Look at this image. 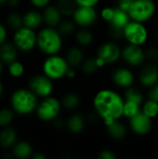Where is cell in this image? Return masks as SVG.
Wrapping results in <instances>:
<instances>
[{
	"instance_id": "1",
	"label": "cell",
	"mask_w": 158,
	"mask_h": 159,
	"mask_svg": "<svg viewBox=\"0 0 158 159\" xmlns=\"http://www.w3.org/2000/svg\"><path fill=\"white\" fill-rule=\"evenodd\" d=\"M93 106L96 114L107 126L123 116L124 99L112 89H102L95 95Z\"/></svg>"
},
{
	"instance_id": "2",
	"label": "cell",
	"mask_w": 158,
	"mask_h": 159,
	"mask_svg": "<svg viewBox=\"0 0 158 159\" xmlns=\"http://www.w3.org/2000/svg\"><path fill=\"white\" fill-rule=\"evenodd\" d=\"M36 46L48 56L57 54L62 46L61 34L54 27L47 26L36 34Z\"/></svg>"
},
{
	"instance_id": "3",
	"label": "cell",
	"mask_w": 158,
	"mask_h": 159,
	"mask_svg": "<svg viewBox=\"0 0 158 159\" xmlns=\"http://www.w3.org/2000/svg\"><path fill=\"white\" fill-rule=\"evenodd\" d=\"M10 103L14 113L26 116L35 111L38 101L29 89H19L12 93Z\"/></svg>"
},
{
	"instance_id": "4",
	"label": "cell",
	"mask_w": 158,
	"mask_h": 159,
	"mask_svg": "<svg viewBox=\"0 0 158 159\" xmlns=\"http://www.w3.org/2000/svg\"><path fill=\"white\" fill-rule=\"evenodd\" d=\"M156 12V5L154 0H133L128 9L131 20L146 22L150 20Z\"/></svg>"
},
{
	"instance_id": "5",
	"label": "cell",
	"mask_w": 158,
	"mask_h": 159,
	"mask_svg": "<svg viewBox=\"0 0 158 159\" xmlns=\"http://www.w3.org/2000/svg\"><path fill=\"white\" fill-rule=\"evenodd\" d=\"M70 68L65 58L57 54L49 55L43 63L44 75L49 77L51 80H58L63 78L66 75L68 69Z\"/></svg>"
},
{
	"instance_id": "6",
	"label": "cell",
	"mask_w": 158,
	"mask_h": 159,
	"mask_svg": "<svg viewBox=\"0 0 158 159\" xmlns=\"http://www.w3.org/2000/svg\"><path fill=\"white\" fill-rule=\"evenodd\" d=\"M123 35L129 44L143 46L147 42L149 33L142 22L130 20L123 30Z\"/></svg>"
},
{
	"instance_id": "7",
	"label": "cell",
	"mask_w": 158,
	"mask_h": 159,
	"mask_svg": "<svg viewBox=\"0 0 158 159\" xmlns=\"http://www.w3.org/2000/svg\"><path fill=\"white\" fill-rule=\"evenodd\" d=\"M61 109V104L60 101L54 97H46L37 103L35 108L36 115L38 118L45 122L53 121L58 117Z\"/></svg>"
},
{
	"instance_id": "8",
	"label": "cell",
	"mask_w": 158,
	"mask_h": 159,
	"mask_svg": "<svg viewBox=\"0 0 158 159\" xmlns=\"http://www.w3.org/2000/svg\"><path fill=\"white\" fill-rule=\"evenodd\" d=\"M13 44L16 46L18 50L30 51L36 46V34L34 30L22 26L18 30H15L13 35Z\"/></svg>"
},
{
	"instance_id": "9",
	"label": "cell",
	"mask_w": 158,
	"mask_h": 159,
	"mask_svg": "<svg viewBox=\"0 0 158 159\" xmlns=\"http://www.w3.org/2000/svg\"><path fill=\"white\" fill-rule=\"evenodd\" d=\"M29 89L36 96L40 98H46L50 96L53 91L52 80L45 75H34L29 81Z\"/></svg>"
},
{
	"instance_id": "10",
	"label": "cell",
	"mask_w": 158,
	"mask_h": 159,
	"mask_svg": "<svg viewBox=\"0 0 158 159\" xmlns=\"http://www.w3.org/2000/svg\"><path fill=\"white\" fill-rule=\"evenodd\" d=\"M121 57L129 65L133 67L141 66L146 61L144 49L142 46L131 44L127 45L123 49H121Z\"/></svg>"
},
{
	"instance_id": "11",
	"label": "cell",
	"mask_w": 158,
	"mask_h": 159,
	"mask_svg": "<svg viewBox=\"0 0 158 159\" xmlns=\"http://www.w3.org/2000/svg\"><path fill=\"white\" fill-rule=\"evenodd\" d=\"M74 21L82 28H88L94 24L98 15L94 7H77L73 13Z\"/></svg>"
},
{
	"instance_id": "12",
	"label": "cell",
	"mask_w": 158,
	"mask_h": 159,
	"mask_svg": "<svg viewBox=\"0 0 158 159\" xmlns=\"http://www.w3.org/2000/svg\"><path fill=\"white\" fill-rule=\"evenodd\" d=\"M153 119L146 116L142 111L129 118V127L131 130L139 136L149 134L153 129Z\"/></svg>"
},
{
	"instance_id": "13",
	"label": "cell",
	"mask_w": 158,
	"mask_h": 159,
	"mask_svg": "<svg viewBox=\"0 0 158 159\" xmlns=\"http://www.w3.org/2000/svg\"><path fill=\"white\" fill-rule=\"evenodd\" d=\"M97 57L101 58L105 64L115 63L121 57V48L115 42L113 41L103 43L98 49Z\"/></svg>"
},
{
	"instance_id": "14",
	"label": "cell",
	"mask_w": 158,
	"mask_h": 159,
	"mask_svg": "<svg viewBox=\"0 0 158 159\" xmlns=\"http://www.w3.org/2000/svg\"><path fill=\"white\" fill-rule=\"evenodd\" d=\"M142 68L139 73V81L144 88H150L158 82V67L155 62L142 64Z\"/></svg>"
},
{
	"instance_id": "15",
	"label": "cell",
	"mask_w": 158,
	"mask_h": 159,
	"mask_svg": "<svg viewBox=\"0 0 158 159\" xmlns=\"http://www.w3.org/2000/svg\"><path fill=\"white\" fill-rule=\"evenodd\" d=\"M134 75L128 68H117L112 74V81L119 88L127 89L134 83Z\"/></svg>"
},
{
	"instance_id": "16",
	"label": "cell",
	"mask_w": 158,
	"mask_h": 159,
	"mask_svg": "<svg viewBox=\"0 0 158 159\" xmlns=\"http://www.w3.org/2000/svg\"><path fill=\"white\" fill-rule=\"evenodd\" d=\"M43 21L50 27H57L58 24L61 21V13L56 6H47L44 7L42 13Z\"/></svg>"
},
{
	"instance_id": "17",
	"label": "cell",
	"mask_w": 158,
	"mask_h": 159,
	"mask_svg": "<svg viewBox=\"0 0 158 159\" xmlns=\"http://www.w3.org/2000/svg\"><path fill=\"white\" fill-rule=\"evenodd\" d=\"M129 20L130 18L128 12L119 8L118 7H115L114 9V15L108 23H109V27L124 30L125 26L129 23Z\"/></svg>"
},
{
	"instance_id": "18",
	"label": "cell",
	"mask_w": 158,
	"mask_h": 159,
	"mask_svg": "<svg viewBox=\"0 0 158 159\" xmlns=\"http://www.w3.org/2000/svg\"><path fill=\"white\" fill-rule=\"evenodd\" d=\"M18 48L13 43L4 42L0 45V61L3 63H10L17 60Z\"/></svg>"
},
{
	"instance_id": "19",
	"label": "cell",
	"mask_w": 158,
	"mask_h": 159,
	"mask_svg": "<svg viewBox=\"0 0 158 159\" xmlns=\"http://www.w3.org/2000/svg\"><path fill=\"white\" fill-rule=\"evenodd\" d=\"M17 131L11 127H5L0 131V147L7 149L14 145L17 141Z\"/></svg>"
},
{
	"instance_id": "20",
	"label": "cell",
	"mask_w": 158,
	"mask_h": 159,
	"mask_svg": "<svg viewBox=\"0 0 158 159\" xmlns=\"http://www.w3.org/2000/svg\"><path fill=\"white\" fill-rule=\"evenodd\" d=\"M106 129H107V132L110 135V137L116 141L125 139V137L127 136V133H128L127 127L119 120H115V121L110 123L109 125L106 126Z\"/></svg>"
},
{
	"instance_id": "21",
	"label": "cell",
	"mask_w": 158,
	"mask_h": 159,
	"mask_svg": "<svg viewBox=\"0 0 158 159\" xmlns=\"http://www.w3.org/2000/svg\"><path fill=\"white\" fill-rule=\"evenodd\" d=\"M22 19H23V26H26L33 30L40 27V25L43 22L42 13H40L37 10H34V9L28 10L23 15Z\"/></svg>"
},
{
	"instance_id": "22",
	"label": "cell",
	"mask_w": 158,
	"mask_h": 159,
	"mask_svg": "<svg viewBox=\"0 0 158 159\" xmlns=\"http://www.w3.org/2000/svg\"><path fill=\"white\" fill-rule=\"evenodd\" d=\"M86 124L85 117L80 114L72 115L66 121V127L68 130L73 134H78L83 131Z\"/></svg>"
},
{
	"instance_id": "23",
	"label": "cell",
	"mask_w": 158,
	"mask_h": 159,
	"mask_svg": "<svg viewBox=\"0 0 158 159\" xmlns=\"http://www.w3.org/2000/svg\"><path fill=\"white\" fill-rule=\"evenodd\" d=\"M33 147L28 142H18L15 143L12 146V155L13 157L20 159H25L31 157L33 155Z\"/></svg>"
},
{
	"instance_id": "24",
	"label": "cell",
	"mask_w": 158,
	"mask_h": 159,
	"mask_svg": "<svg viewBox=\"0 0 158 159\" xmlns=\"http://www.w3.org/2000/svg\"><path fill=\"white\" fill-rule=\"evenodd\" d=\"M65 60L71 67L79 66L84 60V53L80 48L71 47L66 52Z\"/></svg>"
},
{
	"instance_id": "25",
	"label": "cell",
	"mask_w": 158,
	"mask_h": 159,
	"mask_svg": "<svg viewBox=\"0 0 158 159\" xmlns=\"http://www.w3.org/2000/svg\"><path fill=\"white\" fill-rule=\"evenodd\" d=\"M123 99H124V101L131 102L137 103L141 106L143 102V95H142V91L139 89L132 87V86L126 89L125 95H124Z\"/></svg>"
},
{
	"instance_id": "26",
	"label": "cell",
	"mask_w": 158,
	"mask_h": 159,
	"mask_svg": "<svg viewBox=\"0 0 158 159\" xmlns=\"http://www.w3.org/2000/svg\"><path fill=\"white\" fill-rule=\"evenodd\" d=\"M141 111L151 119L156 118L158 116V102L148 99L147 101L142 102Z\"/></svg>"
},
{
	"instance_id": "27",
	"label": "cell",
	"mask_w": 158,
	"mask_h": 159,
	"mask_svg": "<svg viewBox=\"0 0 158 159\" xmlns=\"http://www.w3.org/2000/svg\"><path fill=\"white\" fill-rule=\"evenodd\" d=\"M56 7L62 16H72L77 7L74 0H57Z\"/></svg>"
},
{
	"instance_id": "28",
	"label": "cell",
	"mask_w": 158,
	"mask_h": 159,
	"mask_svg": "<svg viewBox=\"0 0 158 159\" xmlns=\"http://www.w3.org/2000/svg\"><path fill=\"white\" fill-rule=\"evenodd\" d=\"M79 103L80 98L76 93L74 92L66 93L61 100V105L67 110H74L79 105Z\"/></svg>"
},
{
	"instance_id": "29",
	"label": "cell",
	"mask_w": 158,
	"mask_h": 159,
	"mask_svg": "<svg viewBox=\"0 0 158 159\" xmlns=\"http://www.w3.org/2000/svg\"><path fill=\"white\" fill-rule=\"evenodd\" d=\"M77 43L82 47L89 46L93 42V34L88 29V28H82L80 29L75 35Z\"/></svg>"
},
{
	"instance_id": "30",
	"label": "cell",
	"mask_w": 158,
	"mask_h": 159,
	"mask_svg": "<svg viewBox=\"0 0 158 159\" xmlns=\"http://www.w3.org/2000/svg\"><path fill=\"white\" fill-rule=\"evenodd\" d=\"M7 23L8 27L13 30H18L19 28L23 26V19L22 16L18 12H11L7 17Z\"/></svg>"
},
{
	"instance_id": "31",
	"label": "cell",
	"mask_w": 158,
	"mask_h": 159,
	"mask_svg": "<svg viewBox=\"0 0 158 159\" xmlns=\"http://www.w3.org/2000/svg\"><path fill=\"white\" fill-rule=\"evenodd\" d=\"M80 66H81L82 71L86 75H92V74L96 73L97 70L99 69L95 58H88V59L83 60Z\"/></svg>"
},
{
	"instance_id": "32",
	"label": "cell",
	"mask_w": 158,
	"mask_h": 159,
	"mask_svg": "<svg viewBox=\"0 0 158 159\" xmlns=\"http://www.w3.org/2000/svg\"><path fill=\"white\" fill-rule=\"evenodd\" d=\"M58 31L61 35H71L75 30V23L72 20H63L58 24Z\"/></svg>"
},
{
	"instance_id": "33",
	"label": "cell",
	"mask_w": 158,
	"mask_h": 159,
	"mask_svg": "<svg viewBox=\"0 0 158 159\" xmlns=\"http://www.w3.org/2000/svg\"><path fill=\"white\" fill-rule=\"evenodd\" d=\"M14 119V111L10 109H1L0 110V128H5L9 126Z\"/></svg>"
},
{
	"instance_id": "34",
	"label": "cell",
	"mask_w": 158,
	"mask_h": 159,
	"mask_svg": "<svg viewBox=\"0 0 158 159\" xmlns=\"http://www.w3.org/2000/svg\"><path fill=\"white\" fill-rule=\"evenodd\" d=\"M141 105L131 102H127L124 101V112H123V116L128 117L129 119L132 116H134L135 115H137L140 111H141Z\"/></svg>"
},
{
	"instance_id": "35",
	"label": "cell",
	"mask_w": 158,
	"mask_h": 159,
	"mask_svg": "<svg viewBox=\"0 0 158 159\" xmlns=\"http://www.w3.org/2000/svg\"><path fill=\"white\" fill-rule=\"evenodd\" d=\"M8 72L13 77H20L24 74V66L21 62L15 60L14 61L8 63Z\"/></svg>"
},
{
	"instance_id": "36",
	"label": "cell",
	"mask_w": 158,
	"mask_h": 159,
	"mask_svg": "<svg viewBox=\"0 0 158 159\" xmlns=\"http://www.w3.org/2000/svg\"><path fill=\"white\" fill-rule=\"evenodd\" d=\"M145 59L150 62L158 61V47L150 46L146 49H144Z\"/></svg>"
},
{
	"instance_id": "37",
	"label": "cell",
	"mask_w": 158,
	"mask_h": 159,
	"mask_svg": "<svg viewBox=\"0 0 158 159\" xmlns=\"http://www.w3.org/2000/svg\"><path fill=\"white\" fill-rule=\"evenodd\" d=\"M114 9L115 7H104L102 12H101V16L102 18L106 20L107 22L110 21V20L112 19L113 15H114Z\"/></svg>"
},
{
	"instance_id": "38",
	"label": "cell",
	"mask_w": 158,
	"mask_h": 159,
	"mask_svg": "<svg viewBox=\"0 0 158 159\" xmlns=\"http://www.w3.org/2000/svg\"><path fill=\"white\" fill-rule=\"evenodd\" d=\"M148 99H151V100L158 102V82L149 88Z\"/></svg>"
},
{
	"instance_id": "39",
	"label": "cell",
	"mask_w": 158,
	"mask_h": 159,
	"mask_svg": "<svg viewBox=\"0 0 158 159\" xmlns=\"http://www.w3.org/2000/svg\"><path fill=\"white\" fill-rule=\"evenodd\" d=\"M98 157L100 159H116V155L109 149H104L101 151Z\"/></svg>"
},
{
	"instance_id": "40",
	"label": "cell",
	"mask_w": 158,
	"mask_h": 159,
	"mask_svg": "<svg viewBox=\"0 0 158 159\" xmlns=\"http://www.w3.org/2000/svg\"><path fill=\"white\" fill-rule=\"evenodd\" d=\"M100 0H74L77 7H95Z\"/></svg>"
},
{
	"instance_id": "41",
	"label": "cell",
	"mask_w": 158,
	"mask_h": 159,
	"mask_svg": "<svg viewBox=\"0 0 158 159\" xmlns=\"http://www.w3.org/2000/svg\"><path fill=\"white\" fill-rule=\"evenodd\" d=\"M30 2L32 3L33 6L36 7H40V8H44L45 7H47L50 0H30Z\"/></svg>"
},
{
	"instance_id": "42",
	"label": "cell",
	"mask_w": 158,
	"mask_h": 159,
	"mask_svg": "<svg viewBox=\"0 0 158 159\" xmlns=\"http://www.w3.org/2000/svg\"><path fill=\"white\" fill-rule=\"evenodd\" d=\"M117 1H118V6L117 7L119 8H121V9L128 12V9H129V6H130L131 2L133 0H117Z\"/></svg>"
},
{
	"instance_id": "43",
	"label": "cell",
	"mask_w": 158,
	"mask_h": 159,
	"mask_svg": "<svg viewBox=\"0 0 158 159\" xmlns=\"http://www.w3.org/2000/svg\"><path fill=\"white\" fill-rule=\"evenodd\" d=\"M7 29L5 28L3 24L0 23V45L3 44L7 40Z\"/></svg>"
},
{
	"instance_id": "44",
	"label": "cell",
	"mask_w": 158,
	"mask_h": 159,
	"mask_svg": "<svg viewBox=\"0 0 158 159\" xmlns=\"http://www.w3.org/2000/svg\"><path fill=\"white\" fill-rule=\"evenodd\" d=\"M20 0H7V4L11 7H16L20 5Z\"/></svg>"
},
{
	"instance_id": "45",
	"label": "cell",
	"mask_w": 158,
	"mask_h": 159,
	"mask_svg": "<svg viewBox=\"0 0 158 159\" xmlns=\"http://www.w3.org/2000/svg\"><path fill=\"white\" fill-rule=\"evenodd\" d=\"M75 75H76L75 71L73 68H69L68 71H67V73H66V75L65 76H67L69 78H74L75 76Z\"/></svg>"
},
{
	"instance_id": "46",
	"label": "cell",
	"mask_w": 158,
	"mask_h": 159,
	"mask_svg": "<svg viewBox=\"0 0 158 159\" xmlns=\"http://www.w3.org/2000/svg\"><path fill=\"white\" fill-rule=\"evenodd\" d=\"M31 157L34 159H46L47 158V157H46L45 155L41 154V153H35V154H33V155L31 156Z\"/></svg>"
},
{
	"instance_id": "47",
	"label": "cell",
	"mask_w": 158,
	"mask_h": 159,
	"mask_svg": "<svg viewBox=\"0 0 158 159\" xmlns=\"http://www.w3.org/2000/svg\"><path fill=\"white\" fill-rule=\"evenodd\" d=\"M53 121H55V126H56L58 129H62V128L64 127V122H63V120H61V119L56 120V118H55Z\"/></svg>"
},
{
	"instance_id": "48",
	"label": "cell",
	"mask_w": 158,
	"mask_h": 159,
	"mask_svg": "<svg viewBox=\"0 0 158 159\" xmlns=\"http://www.w3.org/2000/svg\"><path fill=\"white\" fill-rule=\"evenodd\" d=\"M2 93H3V85H2V82L0 81V97L2 96Z\"/></svg>"
},
{
	"instance_id": "49",
	"label": "cell",
	"mask_w": 158,
	"mask_h": 159,
	"mask_svg": "<svg viewBox=\"0 0 158 159\" xmlns=\"http://www.w3.org/2000/svg\"><path fill=\"white\" fill-rule=\"evenodd\" d=\"M2 63H3V62L0 61V74H1V73H2V71H3V64H2Z\"/></svg>"
},
{
	"instance_id": "50",
	"label": "cell",
	"mask_w": 158,
	"mask_h": 159,
	"mask_svg": "<svg viewBox=\"0 0 158 159\" xmlns=\"http://www.w3.org/2000/svg\"><path fill=\"white\" fill-rule=\"evenodd\" d=\"M5 3H7V0H0V5H3Z\"/></svg>"
},
{
	"instance_id": "51",
	"label": "cell",
	"mask_w": 158,
	"mask_h": 159,
	"mask_svg": "<svg viewBox=\"0 0 158 159\" xmlns=\"http://www.w3.org/2000/svg\"><path fill=\"white\" fill-rule=\"evenodd\" d=\"M156 40H157V42H158V32L156 33Z\"/></svg>"
}]
</instances>
